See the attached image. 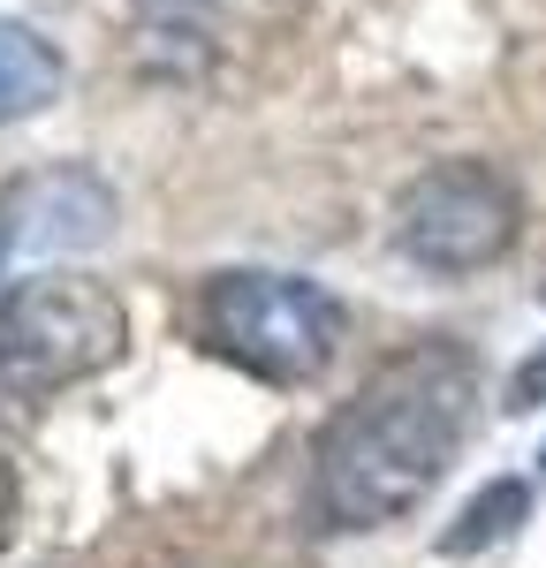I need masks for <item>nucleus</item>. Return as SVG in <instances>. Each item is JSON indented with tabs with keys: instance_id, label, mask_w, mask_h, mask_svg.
I'll return each mask as SVG.
<instances>
[{
	"instance_id": "20e7f679",
	"label": "nucleus",
	"mask_w": 546,
	"mask_h": 568,
	"mask_svg": "<svg viewBox=\"0 0 546 568\" xmlns=\"http://www.w3.org/2000/svg\"><path fill=\"white\" fill-rule=\"evenodd\" d=\"M516 227H524V205L486 160H441L395 197V251L441 281L501 265L516 251Z\"/></svg>"
},
{
	"instance_id": "39448f33",
	"label": "nucleus",
	"mask_w": 546,
	"mask_h": 568,
	"mask_svg": "<svg viewBox=\"0 0 546 568\" xmlns=\"http://www.w3.org/2000/svg\"><path fill=\"white\" fill-rule=\"evenodd\" d=\"M0 205H8L16 243H31V251H84L114 227V190L91 168H46V175L16 182Z\"/></svg>"
},
{
	"instance_id": "423d86ee",
	"label": "nucleus",
	"mask_w": 546,
	"mask_h": 568,
	"mask_svg": "<svg viewBox=\"0 0 546 568\" xmlns=\"http://www.w3.org/2000/svg\"><path fill=\"white\" fill-rule=\"evenodd\" d=\"M61 53L31 31V23H16V16H0V130H16V122H31L46 114L53 99H61Z\"/></svg>"
},
{
	"instance_id": "0eeeda50",
	"label": "nucleus",
	"mask_w": 546,
	"mask_h": 568,
	"mask_svg": "<svg viewBox=\"0 0 546 568\" xmlns=\"http://www.w3.org/2000/svg\"><path fill=\"white\" fill-rule=\"evenodd\" d=\"M524 516H532V493H524L516 478H501V485H486V493L455 516V530L441 538V554H478V546H501V538L524 524Z\"/></svg>"
},
{
	"instance_id": "f257e3e1",
	"label": "nucleus",
	"mask_w": 546,
	"mask_h": 568,
	"mask_svg": "<svg viewBox=\"0 0 546 568\" xmlns=\"http://www.w3.org/2000/svg\"><path fill=\"white\" fill-rule=\"evenodd\" d=\"M471 409H478V364L455 342H410L403 356H387L357 387V402L326 417L312 447L318 516L334 530L403 524L448 478Z\"/></svg>"
},
{
	"instance_id": "9b49d317",
	"label": "nucleus",
	"mask_w": 546,
	"mask_h": 568,
	"mask_svg": "<svg viewBox=\"0 0 546 568\" xmlns=\"http://www.w3.org/2000/svg\"><path fill=\"white\" fill-rule=\"evenodd\" d=\"M539 478H546V455H539Z\"/></svg>"
},
{
	"instance_id": "9d476101",
	"label": "nucleus",
	"mask_w": 546,
	"mask_h": 568,
	"mask_svg": "<svg viewBox=\"0 0 546 568\" xmlns=\"http://www.w3.org/2000/svg\"><path fill=\"white\" fill-rule=\"evenodd\" d=\"M8 243H16V227H8V205H0V258H8Z\"/></svg>"
},
{
	"instance_id": "1a4fd4ad",
	"label": "nucleus",
	"mask_w": 546,
	"mask_h": 568,
	"mask_svg": "<svg viewBox=\"0 0 546 568\" xmlns=\"http://www.w3.org/2000/svg\"><path fill=\"white\" fill-rule=\"evenodd\" d=\"M8 530H16V470H8V455H0V546H8Z\"/></svg>"
},
{
	"instance_id": "7ed1b4c3",
	"label": "nucleus",
	"mask_w": 546,
	"mask_h": 568,
	"mask_svg": "<svg viewBox=\"0 0 546 568\" xmlns=\"http://www.w3.org/2000/svg\"><path fill=\"white\" fill-rule=\"evenodd\" d=\"M130 349V311L91 273H31L0 296V402L84 387Z\"/></svg>"
},
{
	"instance_id": "f03ea898",
	"label": "nucleus",
	"mask_w": 546,
	"mask_h": 568,
	"mask_svg": "<svg viewBox=\"0 0 546 568\" xmlns=\"http://www.w3.org/2000/svg\"><path fill=\"white\" fill-rule=\"evenodd\" d=\"M198 334L251 379L266 387H312L318 372L342 356L350 311L334 288H318L304 273H266V265H235L213 273L198 296Z\"/></svg>"
},
{
	"instance_id": "6e6552de",
	"label": "nucleus",
	"mask_w": 546,
	"mask_h": 568,
	"mask_svg": "<svg viewBox=\"0 0 546 568\" xmlns=\"http://www.w3.org/2000/svg\"><path fill=\"white\" fill-rule=\"evenodd\" d=\"M532 402H546V349L532 356L516 379H508V409H532Z\"/></svg>"
}]
</instances>
